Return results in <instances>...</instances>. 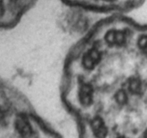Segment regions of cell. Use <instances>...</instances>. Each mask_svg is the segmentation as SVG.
<instances>
[{"label":"cell","instance_id":"obj_9","mask_svg":"<svg viewBox=\"0 0 147 138\" xmlns=\"http://www.w3.org/2000/svg\"><path fill=\"white\" fill-rule=\"evenodd\" d=\"M4 13V8L3 6V2L0 1V18L3 16Z\"/></svg>","mask_w":147,"mask_h":138},{"label":"cell","instance_id":"obj_7","mask_svg":"<svg viewBox=\"0 0 147 138\" xmlns=\"http://www.w3.org/2000/svg\"><path fill=\"white\" fill-rule=\"evenodd\" d=\"M115 99H116V101L119 104H124L128 101L127 94L123 91H120L116 94Z\"/></svg>","mask_w":147,"mask_h":138},{"label":"cell","instance_id":"obj_6","mask_svg":"<svg viewBox=\"0 0 147 138\" xmlns=\"http://www.w3.org/2000/svg\"><path fill=\"white\" fill-rule=\"evenodd\" d=\"M129 91L133 93H139L142 91V85L140 80L137 79L136 78H132L129 80Z\"/></svg>","mask_w":147,"mask_h":138},{"label":"cell","instance_id":"obj_10","mask_svg":"<svg viewBox=\"0 0 147 138\" xmlns=\"http://www.w3.org/2000/svg\"><path fill=\"white\" fill-rule=\"evenodd\" d=\"M4 111H3L2 108L0 106V120H1V119H3V118H4Z\"/></svg>","mask_w":147,"mask_h":138},{"label":"cell","instance_id":"obj_11","mask_svg":"<svg viewBox=\"0 0 147 138\" xmlns=\"http://www.w3.org/2000/svg\"><path fill=\"white\" fill-rule=\"evenodd\" d=\"M144 137L145 138H147V131L146 132H145V135H144Z\"/></svg>","mask_w":147,"mask_h":138},{"label":"cell","instance_id":"obj_2","mask_svg":"<svg viewBox=\"0 0 147 138\" xmlns=\"http://www.w3.org/2000/svg\"><path fill=\"white\" fill-rule=\"evenodd\" d=\"M93 88L87 83H83L80 86L79 90V99L83 106H88L93 102Z\"/></svg>","mask_w":147,"mask_h":138},{"label":"cell","instance_id":"obj_5","mask_svg":"<svg viewBox=\"0 0 147 138\" xmlns=\"http://www.w3.org/2000/svg\"><path fill=\"white\" fill-rule=\"evenodd\" d=\"M125 32L123 31H116V30H111L107 33L106 36V40L108 43L111 45H113L123 44L125 41Z\"/></svg>","mask_w":147,"mask_h":138},{"label":"cell","instance_id":"obj_8","mask_svg":"<svg viewBox=\"0 0 147 138\" xmlns=\"http://www.w3.org/2000/svg\"><path fill=\"white\" fill-rule=\"evenodd\" d=\"M138 45H139V47H140L141 50H142L144 53H146L147 54V36L146 35L142 36V37L139 39Z\"/></svg>","mask_w":147,"mask_h":138},{"label":"cell","instance_id":"obj_12","mask_svg":"<svg viewBox=\"0 0 147 138\" xmlns=\"http://www.w3.org/2000/svg\"><path fill=\"white\" fill-rule=\"evenodd\" d=\"M119 138H124V137H119Z\"/></svg>","mask_w":147,"mask_h":138},{"label":"cell","instance_id":"obj_3","mask_svg":"<svg viewBox=\"0 0 147 138\" xmlns=\"http://www.w3.org/2000/svg\"><path fill=\"white\" fill-rule=\"evenodd\" d=\"M15 127L18 133L24 137L31 135L32 129L30 122L24 116H19L15 121Z\"/></svg>","mask_w":147,"mask_h":138},{"label":"cell","instance_id":"obj_4","mask_svg":"<svg viewBox=\"0 0 147 138\" xmlns=\"http://www.w3.org/2000/svg\"><path fill=\"white\" fill-rule=\"evenodd\" d=\"M91 129L96 138H105L107 136V127L103 119L99 116L95 117L92 120Z\"/></svg>","mask_w":147,"mask_h":138},{"label":"cell","instance_id":"obj_1","mask_svg":"<svg viewBox=\"0 0 147 138\" xmlns=\"http://www.w3.org/2000/svg\"><path fill=\"white\" fill-rule=\"evenodd\" d=\"M100 60V53L95 47L90 49L83 56V65L85 68L92 70Z\"/></svg>","mask_w":147,"mask_h":138}]
</instances>
